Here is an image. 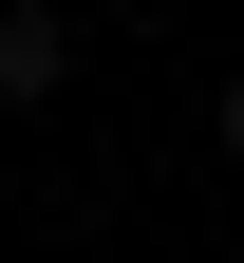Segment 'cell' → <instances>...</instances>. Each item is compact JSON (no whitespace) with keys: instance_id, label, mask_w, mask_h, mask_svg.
<instances>
[{"instance_id":"cell-1","label":"cell","mask_w":244,"mask_h":263,"mask_svg":"<svg viewBox=\"0 0 244 263\" xmlns=\"http://www.w3.org/2000/svg\"><path fill=\"white\" fill-rule=\"evenodd\" d=\"M76 94V0H0V113H57Z\"/></svg>"},{"instance_id":"cell-2","label":"cell","mask_w":244,"mask_h":263,"mask_svg":"<svg viewBox=\"0 0 244 263\" xmlns=\"http://www.w3.org/2000/svg\"><path fill=\"white\" fill-rule=\"evenodd\" d=\"M226 170H244V76H226Z\"/></svg>"},{"instance_id":"cell-3","label":"cell","mask_w":244,"mask_h":263,"mask_svg":"<svg viewBox=\"0 0 244 263\" xmlns=\"http://www.w3.org/2000/svg\"><path fill=\"white\" fill-rule=\"evenodd\" d=\"M76 19H132V0H76Z\"/></svg>"},{"instance_id":"cell-4","label":"cell","mask_w":244,"mask_h":263,"mask_svg":"<svg viewBox=\"0 0 244 263\" xmlns=\"http://www.w3.org/2000/svg\"><path fill=\"white\" fill-rule=\"evenodd\" d=\"M226 263H244V245H226Z\"/></svg>"}]
</instances>
